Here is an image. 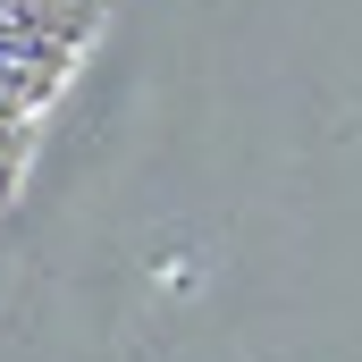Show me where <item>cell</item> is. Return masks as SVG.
Here are the masks:
<instances>
[{
	"mask_svg": "<svg viewBox=\"0 0 362 362\" xmlns=\"http://www.w3.org/2000/svg\"><path fill=\"white\" fill-rule=\"evenodd\" d=\"M93 34V0H0V202L34 160V127L59 101Z\"/></svg>",
	"mask_w": 362,
	"mask_h": 362,
	"instance_id": "cell-1",
	"label": "cell"
}]
</instances>
